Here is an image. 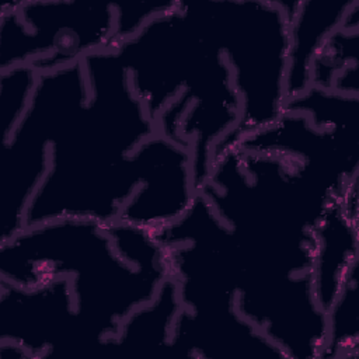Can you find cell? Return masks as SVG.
<instances>
[{"label":"cell","instance_id":"1","mask_svg":"<svg viewBox=\"0 0 359 359\" xmlns=\"http://www.w3.org/2000/svg\"><path fill=\"white\" fill-rule=\"evenodd\" d=\"M0 251L1 280L34 286L69 278L90 348L112 346L125 318L171 276L154 231L123 222L56 219L24 227Z\"/></svg>","mask_w":359,"mask_h":359},{"label":"cell","instance_id":"2","mask_svg":"<svg viewBox=\"0 0 359 359\" xmlns=\"http://www.w3.org/2000/svg\"><path fill=\"white\" fill-rule=\"evenodd\" d=\"M88 100L52 147L50 167L27 219L112 223L140 187L139 146L158 132L115 48L83 59Z\"/></svg>","mask_w":359,"mask_h":359},{"label":"cell","instance_id":"3","mask_svg":"<svg viewBox=\"0 0 359 359\" xmlns=\"http://www.w3.org/2000/svg\"><path fill=\"white\" fill-rule=\"evenodd\" d=\"M208 4L241 102V119L226 146L229 147L241 137L271 126L285 112L289 20L282 1Z\"/></svg>","mask_w":359,"mask_h":359},{"label":"cell","instance_id":"4","mask_svg":"<svg viewBox=\"0 0 359 359\" xmlns=\"http://www.w3.org/2000/svg\"><path fill=\"white\" fill-rule=\"evenodd\" d=\"M88 100L83 60L39 73L31 102L1 146V241L24 229L27 208L45 180L55 142Z\"/></svg>","mask_w":359,"mask_h":359},{"label":"cell","instance_id":"5","mask_svg":"<svg viewBox=\"0 0 359 359\" xmlns=\"http://www.w3.org/2000/svg\"><path fill=\"white\" fill-rule=\"evenodd\" d=\"M0 341L18 345L28 359L90 348L69 278L34 286L0 280Z\"/></svg>","mask_w":359,"mask_h":359},{"label":"cell","instance_id":"6","mask_svg":"<svg viewBox=\"0 0 359 359\" xmlns=\"http://www.w3.org/2000/svg\"><path fill=\"white\" fill-rule=\"evenodd\" d=\"M358 182L327 208L314 229L311 279L318 306L327 311L349 271L359 264Z\"/></svg>","mask_w":359,"mask_h":359},{"label":"cell","instance_id":"7","mask_svg":"<svg viewBox=\"0 0 359 359\" xmlns=\"http://www.w3.org/2000/svg\"><path fill=\"white\" fill-rule=\"evenodd\" d=\"M356 0L283 3L289 20L287 100L311 87V66L328 36L338 29Z\"/></svg>","mask_w":359,"mask_h":359},{"label":"cell","instance_id":"8","mask_svg":"<svg viewBox=\"0 0 359 359\" xmlns=\"http://www.w3.org/2000/svg\"><path fill=\"white\" fill-rule=\"evenodd\" d=\"M327 338L321 358L358 356L359 348V264L345 276L325 311Z\"/></svg>","mask_w":359,"mask_h":359},{"label":"cell","instance_id":"9","mask_svg":"<svg viewBox=\"0 0 359 359\" xmlns=\"http://www.w3.org/2000/svg\"><path fill=\"white\" fill-rule=\"evenodd\" d=\"M39 73L21 65L1 72L0 84V144L14 130L34 95Z\"/></svg>","mask_w":359,"mask_h":359}]
</instances>
